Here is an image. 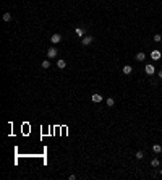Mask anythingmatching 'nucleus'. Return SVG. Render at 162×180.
Instances as JSON below:
<instances>
[{
  "label": "nucleus",
  "mask_w": 162,
  "mask_h": 180,
  "mask_svg": "<svg viewBox=\"0 0 162 180\" xmlns=\"http://www.w3.org/2000/svg\"><path fill=\"white\" fill-rule=\"evenodd\" d=\"M92 41H94L92 36H84V38H81V44H83V46H89Z\"/></svg>",
  "instance_id": "4"
},
{
  "label": "nucleus",
  "mask_w": 162,
  "mask_h": 180,
  "mask_svg": "<svg viewBox=\"0 0 162 180\" xmlns=\"http://www.w3.org/2000/svg\"><path fill=\"white\" fill-rule=\"evenodd\" d=\"M135 158H136V159H140V161H141L143 158H144V154H143V151H138V153L135 154Z\"/></svg>",
  "instance_id": "17"
},
{
  "label": "nucleus",
  "mask_w": 162,
  "mask_h": 180,
  "mask_svg": "<svg viewBox=\"0 0 162 180\" xmlns=\"http://www.w3.org/2000/svg\"><path fill=\"white\" fill-rule=\"evenodd\" d=\"M160 57H162L160 50H152V52H151V58H152V60H160Z\"/></svg>",
  "instance_id": "8"
},
{
  "label": "nucleus",
  "mask_w": 162,
  "mask_h": 180,
  "mask_svg": "<svg viewBox=\"0 0 162 180\" xmlns=\"http://www.w3.org/2000/svg\"><path fill=\"white\" fill-rule=\"evenodd\" d=\"M41 67H42L44 70H47V68H49V67H50V62H49V60H44V62H42V63H41Z\"/></svg>",
  "instance_id": "14"
},
{
  "label": "nucleus",
  "mask_w": 162,
  "mask_h": 180,
  "mask_svg": "<svg viewBox=\"0 0 162 180\" xmlns=\"http://www.w3.org/2000/svg\"><path fill=\"white\" fill-rule=\"evenodd\" d=\"M152 41H154V42H160V41H162V36H160V34H154Z\"/></svg>",
  "instance_id": "15"
},
{
  "label": "nucleus",
  "mask_w": 162,
  "mask_h": 180,
  "mask_svg": "<svg viewBox=\"0 0 162 180\" xmlns=\"http://www.w3.org/2000/svg\"><path fill=\"white\" fill-rule=\"evenodd\" d=\"M57 67H58L60 70H63L65 67H67V62H65L63 58H58V60H57Z\"/></svg>",
  "instance_id": "10"
},
{
  "label": "nucleus",
  "mask_w": 162,
  "mask_h": 180,
  "mask_svg": "<svg viewBox=\"0 0 162 180\" xmlns=\"http://www.w3.org/2000/svg\"><path fill=\"white\" fill-rule=\"evenodd\" d=\"M144 71H146V75L148 76H154V73H156V67L151 63V65H146L144 67Z\"/></svg>",
  "instance_id": "1"
},
{
  "label": "nucleus",
  "mask_w": 162,
  "mask_h": 180,
  "mask_svg": "<svg viewBox=\"0 0 162 180\" xmlns=\"http://www.w3.org/2000/svg\"><path fill=\"white\" fill-rule=\"evenodd\" d=\"M159 174H160V175H162V169H160V170H159Z\"/></svg>",
  "instance_id": "19"
},
{
  "label": "nucleus",
  "mask_w": 162,
  "mask_h": 180,
  "mask_svg": "<svg viewBox=\"0 0 162 180\" xmlns=\"http://www.w3.org/2000/svg\"><path fill=\"white\" fill-rule=\"evenodd\" d=\"M75 33H76V36H78V38H84V28H83V26H78V28H75Z\"/></svg>",
  "instance_id": "5"
},
{
  "label": "nucleus",
  "mask_w": 162,
  "mask_h": 180,
  "mask_svg": "<svg viewBox=\"0 0 162 180\" xmlns=\"http://www.w3.org/2000/svg\"><path fill=\"white\" fill-rule=\"evenodd\" d=\"M135 58L138 60V62H144V60H146V54L144 52H138L135 55Z\"/></svg>",
  "instance_id": "9"
},
{
  "label": "nucleus",
  "mask_w": 162,
  "mask_h": 180,
  "mask_svg": "<svg viewBox=\"0 0 162 180\" xmlns=\"http://www.w3.org/2000/svg\"><path fill=\"white\" fill-rule=\"evenodd\" d=\"M152 153L154 154H160L162 153V146L160 145H152Z\"/></svg>",
  "instance_id": "11"
},
{
  "label": "nucleus",
  "mask_w": 162,
  "mask_h": 180,
  "mask_svg": "<svg viewBox=\"0 0 162 180\" xmlns=\"http://www.w3.org/2000/svg\"><path fill=\"white\" fill-rule=\"evenodd\" d=\"M50 42H52V44H58V42H62V36H60L58 33L52 34V38H50Z\"/></svg>",
  "instance_id": "3"
},
{
  "label": "nucleus",
  "mask_w": 162,
  "mask_h": 180,
  "mask_svg": "<svg viewBox=\"0 0 162 180\" xmlns=\"http://www.w3.org/2000/svg\"><path fill=\"white\" fill-rule=\"evenodd\" d=\"M159 164H160V161H159L157 158L151 159V167H159Z\"/></svg>",
  "instance_id": "13"
},
{
  "label": "nucleus",
  "mask_w": 162,
  "mask_h": 180,
  "mask_svg": "<svg viewBox=\"0 0 162 180\" xmlns=\"http://www.w3.org/2000/svg\"><path fill=\"white\" fill-rule=\"evenodd\" d=\"M91 101H92V102H102V96H101L99 93H94L91 96Z\"/></svg>",
  "instance_id": "6"
},
{
  "label": "nucleus",
  "mask_w": 162,
  "mask_h": 180,
  "mask_svg": "<svg viewBox=\"0 0 162 180\" xmlns=\"http://www.w3.org/2000/svg\"><path fill=\"white\" fill-rule=\"evenodd\" d=\"M57 54H58V50L55 49V47H49V50H47V57H49V58H55Z\"/></svg>",
  "instance_id": "2"
},
{
  "label": "nucleus",
  "mask_w": 162,
  "mask_h": 180,
  "mask_svg": "<svg viewBox=\"0 0 162 180\" xmlns=\"http://www.w3.org/2000/svg\"><path fill=\"white\" fill-rule=\"evenodd\" d=\"M157 76H159V80H162V70H159V73H157Z\"/></svg>",
  "instance_id": "18"
},
{
  "label": "nucleus",
  "mask_w": 162,
  "mask_h": 180,
  "mask_svg": "<svg viewBox=\"0 0 162 180\" xmlns=\"http://www.w3.org/2000/svg\"><path fill=\"white\" fill-rule=\"evenodd\" d=\"M3 21H7V23L11 21V15L10 13H3Z\"/></svg>",
  "instance_id": "16"
},
{
  "label": "nucleus",
  "mask_w": 162,
  "mask_h": 180,
  "mask_svg": "<svg viewBox=\"0 0 162 180\" xmlns=\"http://www.w3.org/2000/svg\"><path fill=\"white\" fill-rule=\"evenodd\" d=\"M105 104H107V107H113V106H115V101H113V98H107Z\"/></svg>",
  "instance_id": "12"
},
{
  "label": "nucleus",
  "mask_w": 162,
  "mask_h": 180,
  "mask_svg": "<svg viewBox=\"0 0 162 180\" xmlns=\"http://www.w3.org/2000/svg\"><path fill=\"white\" fill-rule=\"evenodd\" d=\"M122 71H123L125 75H131V73H133V67H131V65H123Z\"/></svg>",
  "instance_id": "7"
}]
</instances>
